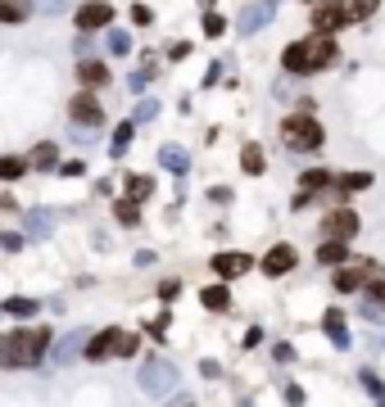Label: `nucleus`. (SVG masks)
Here are the masks:
<instances>
[{
    "label": "nucleus",
    "mask_w": 385,
    "mask_h": 407,
    "mask_svg": "<svg viewBox=\"0 0 385 407\" xmlns=\"http://www.w3.org/2000/svg\"><path fill=\"white\" fill-rule=\"evenodd\" d=\"M335 59H340V45H335V36H308V41H290L281 50V64H286V73H326Z\"/></svg>",
    "instance_id": "nucleus-1"
},
{
    "label": "nucleus",
    "mask_w": 385,
    "mask_h": 407,
    "mask_svg": "<svg viewBox=\"0 0 385 407\" xmlns=\"http://www.w3.org/2000/svg\"><path fill=\"white\" fill-rule=\"evenodd\" d=\"M46 344H50V331L46 326H36V331H14L9 339H0V348H5V366H36L46 357Z\"/></svg>",
    "instance_id": "nucleus-2"
},
{
    "label": "nucleus",
    "mask_w": 385,
    "mask_h": 407,
    "mask_svg": "<svg viewBox=\"0 0 385 407\" xmlns=\"http://www.w3.org/2000/svg\"><path fill=\"white\" fill-rule=\"evenodd\" d=\"M281 141H286V150H295V154H313V150H322L326 131H322V122H317L313 113H290V118L281 122Z\"/></svg>",
    "instance_id": "nucleus-3"
},
{
    "label": "nucleus",
    "mask_w": 385,
    "mask_h": 407,
    "mask_svg": "<svg viewBox=\"0 0 385 407\" xmlns=\"http://www.w3.org/2000/svg\"><path fill=\"white\" fill-rule=\"evenodd\" d=\"M372 280H381V263H377V258H363V263H349V267L335 271V290H340V294H354V290L372 285Z\"/></svg>",
    "instance_id": "nucleus-4"
},
{
    "label": "nucleus",
    "mask_w": 385,
    "mask_h": 407,
    "mask_svg": "<svg viewBox=\"0 0 385 407\" xmlns=\"http://www.w3.org/2000/svg\"><path fill=\"white\" fill-rule=\"evenodd\" d=\"M322 236H326V240H340V245H344V240H354V236H358V213H354L349 204L331 208V213L322 217Z\"/></svg>",
    "instance_id": "nucleus-5"
},
{
    "label": "nucleus",
    "mask_w": 385,
    "mask_h": 407,
    "mask_svg": "<svg viewBox=\"0 0 385 407\" xmlns=\"http://www.w3.org/2000/svg\"><path fill=\"white\" fill-rule=\"evenodd\" d=\"M344 23H349V14H344L340 0H317L313 5V36H335Z\"/></svg>",
    "instance_id": "nucleus-6"
},
{
    "label": "nucleus",
    "mask_w": 385,
    "mask_h": 407,
    "mask_svg": "<svg viewBox=\"0 0 385 407\" xmlns=\"http://www.w3.org/2000/svg\"><path fill=\"white\" fill-rule=\"evenodd\" d=\"M295 263H300L295 245H272L263 254V276H286V271H295Z\"/></svg>",
    "instance_id": "nucleus-7"
},
{
    "label": "nucleus",
    "mask_w": 385,
    "mask_h": 407,
    "mask_svg": "<svg viewBox=\"0 0 385 407\" xmlns=\"http://www.w3.org/2000/svg\"><path fill=\"white\" fill-rule=\"evenodd\" d=\"M104 23H113V5H104V0H91V5L77 9V27H82V32H95V27H104Z\"/></svg>",
    "instance_id": "nucleus-8"
},
{
    "label": "nucleus",
    "mask_w": 385,
    "mask_h": 407,
    "mask_svg": "<svg viewBox=\"0 0 385 407\" xmlns=\"http://www.w3.org/2000/svg\"><path fill=\"white\" fill-rule=\"evenodd\" d=\"M249 267H254V258H249V254H214V271H218V276H245V271Z\"/></svg>",
    "instance_id": "nucleus-9"
},
{
    "label": "nucleus",
    "mask_w": 385,
    "mask_h": 407,
    "mask_svg": "<svg viewBox=\"0 0 385 407\" xmlns=\"http://www.w3.org/2000/svg\"><path fill=\"white\" fill-rule=\"evenodd\" d=\"M69 113L77 122H91V127H100L104 122V113H100V104L91 100V95H73V104H69Z\"/></svg>",
    "instance_id": "nucleus-10"
},
{
    "label": "nucleus",
    "mask_w": 385,
    "mask_h": 407,
    "mask_svg": "<svg viewBox=\"0 0 385 407\" xmlns=\"http://www.w3.org/2000/svg\"><path fill=\"white\" fill-rule=\"evenodd\" d=\"M118 339H122V331H113V326H109V331H100V335L91 339V348H86V357H109V353H118Z\"/></svg>",
    "instance_id": "nucleus-11"
},
{
    "label": "nucleus",
    "mask_w": 385,
    "mask_h": 407,
    "mask_svg": "<svg viewBox=\"0 0 385 407\" xmlns=\"http://www.w3.org/2000/svg\"><path fill=\"white\" fill-rule=\"evenodd\" d=\"M55 163H59V150H55L50 141H41V145H36L32 154H27V168H41V172H50Z\"/></svg>",
    "instance_id": "nucleus-12"
},
{
    "label": "nucleus",
    "mask_w": 385,
    "mask_h": 407,
    "mask_svg": "<svg viewBox=\"0 0 385 407\" xmlns=\"http://www.w3.org/2000/svg\"><path fill=\"white\" fill-rule=\"evenodd\" d=\"M240 168H245L249 177L267 172V154H263V145H245V150H240Z\"/></svg>",
    "instance_id": "nucleus-13"
},
{
    "label": "nucleus",
    "mask_w": 385,
    "mask_h": 407,
    "mask_svg": "<svg viewBox=\"0 0 385 407\" xmlns=\"http://www.w3.org/2000/svg\"><path fill=\"white\" fill-rule=\"evenodd\" d=\"M200 304H204L209 313H227V308H231L227 285H209V290H200Z\"/></svg>",
    "instance_id": "nucleus-14"
},
{
    "label": "nucleus",
    "mask_w": 385,
    "mask_h": 407,
    "mask_svg": "<svg viewBox=\"0 0 385 407\" xmlns=\"http://www.w3.org/2000/svg\"><path fill=\"white\" fill-rule=\"evenodd\" d=\"M77 77H82L86 86H104V82H109V68H104L100 59H82V64H77Z\"/></svg>",
    "instance_id": "nucleus-15"
},
{
    "label": "nucleus",
    "mask_w": 385,
    "mask_h": 407,
    "mask_svg": "<svg viewBox=\"0 0 385 407\" xmlns=\"http://www.w3.org/2000/svg\"><path fill=\"white\" fill-rule=\"evenodd\" d=\"M267 14H272V0H263V5H249V9H245V32L267 27Z\"/></svg>",
    "instance_id": "nucleus-16"
},
{
    "label": "nucleus",
    "mask_w": 385,
    "mask_h": 407,
    "mask_svg": "<svg viewBox=\"0 0 385 407\" xmlns=\"http://www.w3.org/2000/svg\"><path fill=\"white\" fill-rule=\"evenodd\" d=\"M377 5L381 0H344V14H349L354 23H368V18L377 14Z\"/></svg>",
    "instance_id": "nucleus-17"
},
{
    "label": "nucleus",
    "mask_w": 385,
    "mask_h": 407,
    "mask_svg": "<svg viewBox=\"0 0 385 407\" xmlns=\"http://www.w3.org/2000/svg\"><path fill=\"white\" fill-rule=\"evenodd\" d=\"M344 254H349V249L340 245V240H322V245H317V263H344Z\"/></svg>",
    "instance_id": "nucleus-18"
},
{
    "label": "nucleus",
    "mask_w": 385,
    "mask_h": 407,
    "mask_svg": "<svg viewBox=\"0 0 385 407\" xmlns=\"http://www.w3.org/2000/svg\"><path fill=\"white\" fill-rule=\"evenodd\" d=\"M159 159H163V168H168V172H177V177H181V172H186V150H177V145H163V154H159Z\"/></svg>",
    "instance_id": "nucleus-19"
},
{
    "label": "nucleus",
    "mask_w": 385,
    "mask_h": 407,
    "mask_svg": "<svg viewBox=\"0 0 385 407\" xmlns=\"http://www.w3.org/2000/svg\"><path fill=\"white\" fill-rule=\"evenodd\" d=\"M23 18H27L23 0H0V23H23Z\"/></svg>",
    "instance_id": "nucleus-20"
},
{
    "label": "nucleus",
    "mask_w": 385,
    "mask_h": 407,
    "mask_svg": "<svg viewBox=\"0 0 385 407\" xmlns=\"http://www.w3.org/2000/svg\"><path fill=\"white\" fill-rule=\"evenodd\" d=\"M113 217H118L122 227H136V222H141V208L132 199H118V204H113Z\"/></svg>",
    "instance_id": "nucleus-21"
},
{
    "label": "nucleus",
    "mask_w": 385,
    "mask_h": 407,
    "mask_svg": "<svg viewBox=\"0 0 385 407\" xmlns=\"http://www.w3.org/2000/svg\"><path fill=\"white\" fill-rule=\"evenodd\" d=\"M23 172H27V159H14V154L0 159V181H14V177H23Z\"/></svg>",
    "instance_id": "nucleus-22"
},
{
    "label": "nucleus",
    "mask_w": 385,
    "mask_h": 407,
    "mask_svg": "<svg viewBox=\"0 0 385 407\" xmlns=\"http://www.w3.org/2000/svg\"><path fill=\"white\" fill-rule=\"evenodd\" d=\"M150 195H154V181L150 177H132L127 181V199L132 204H136V199H150Z\"/></svg>",
    "instance_id": "nucleus-23"
},
{
    "label": "nucleus",
    "mask_w": 385,
    "mask_h": 407,
    "mask_svg": "<svg viewBox=\"0 0 385 407\" xmlns=\"http://www.w3.org/2000/svg\"><path fill=\"white\" fill-rule=\"evenodd\" d=\"M322 326L335 335V344H344V317H340V308H326V317H322Z\"/></svg>",
    "instance_id": "nucleus-24"
},
{
    "label": "nucleus",
    "mask_w": 385,
    "mask_h": 407,
    "mask_svg": "<svg viewBox=\"0 0 385 407\" xmlns=\"http://www.w3.org/2000/svg\"><path fill=\"white\" fill-rule=\"evenodd\" d=\"M300 181H304V195H308V190H322V186H331L335 177H331V172H322V168H313V172H304Z\"/></svg>",
    "instance_id": "nucleus-25"
},
{
    "label": "nucleus",
    "mask_w": 385,
    "mask_h": 407,
    "mask_svg": "<svg viewBox=\"0 0 385 407\" xmlns=\"http://www.w3.org/2000/svg\"><path fill=\"white\" fill-rule=\"evenodd\" d=\"M340 186H344V190H368V186H372V172H344Z\"/></svg>",
    "instance_id": "nucleus-26"
},
{
    "label": "nucleus",
    "mask_w": 385,
    "mask_h": 407,
    "mask_svg": "<svg viewBox=\"0 0 385 407\" xmlns=\"http://www.w3.org/2000/svg\"><path fill=\"white\" fill-rule=\"evenodd\" d=\"M5 313H9V317H32V313H36V304H32V299H9Z\"/></svg>",
    "instance_id": "nucleus-27"
},
{
    "label": "nucleus",
    "mask_w": 385,
    "mask_h": 407,
    "mask_svg": "<svg viewBox=\"0 0 385 407\" xmlns=\"http://www.w3.org/2000/svg\"><path fill=\"white\" fill-rule=\"evenodd\" d=\"M223 32H227V18L209 9V14H204V36H223Z\"/></svg>",
    "instance_id": "nucleus-28"
},
{
    "label": "nucleus",
    "mask_w": 385,
    "mask_h": 407,
    "mask_svg": "<svg viewBox=\"0 0 385 407\" xmlns=\"http://www.w3.org/2000/svg\"><path fill=\"white\" fill-rule=\"evenodd\" d=\"M136 348H141V339H136V335H127V331H122V339H118V353H122V357H127V353H136Z\"/></svg>",
    "instance_id": "nucleus-29"
},
{
    "label": "nucleus",
    "mask_w": 385,
    "mask_h": 407,
    "mask_svg": "<svg viewBox=\"0 0 385 407\" xmlns=\"http://www.w3.org/2000/svg\"><path fill=\"white\" fill-rule=\"evenodd\" d=\"M127 45H132L127 32H113V36H109V50H113V55H127Z\"/></svg>",
    "instance_id": "nucleus-30"
},
{
    "label": "nucleus",
    "mask_w": 385,
    "mask_h": 407,
    "mask_svg": "<svg viewBox=\"0 0 385 407\" xmlns=\"http://www.w3.org/2000/svg\"><path fill=\"white\" fill-rule=\"evenodd\" d=\"M209 199H214V204H227L231 190H227V186H214V190H209Z\"/></svg>",
    "instance_id": "nucleus-31"
},
{
    "label": "nucleus",
    "mask_w": 385,
    "mask_h": 407,
    "mask_svg": "<svg viewBox=\"0 0 385 407\" xmlns=\"http://www.w3.org/2000/svg\"><path fill=\"white\" fill-rule=\"evenodd\" d=\"M127 141H132V122H127V127H118V141H113V150H122Z\"/></svg>",
    "instance_id": "nucleus-32"
},
{
    "label": "nucleus",
    "mask_w": 385,
    "mask_h": 407,
    "mask_svg": "<svg viewBox=\"0 0 385 407\" xmlns=\"http://www.w3.org/2000/svg\"><path fill=\"white\" fill-rule=\"evenodd\" d=\"M200 5H214V0H200Z\"/></svg>",
    "instance_id": "nucleus-33"
}]
</instances>
